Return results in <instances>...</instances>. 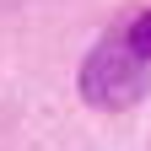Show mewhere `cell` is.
Returning a JSON list of instances; mask_svg holds the SVG:
<instances>
[{"instance_id":"cell-1","label":"cell","mask_w":151,"mask_h":151,"mask_svg":"<svg viewBox=\"0 0 151 151\" xmlns=\"http://www.w3.org/2000/svg\"><path fill=\"white\" fill-rule=\"evenodd\" d=\"M151 60H140L135 49H129V38H103L97 49L86 54L81 65V97L103 113H119V108H135L146 97L151 76H146Z\"/></svg>"},{"instance_id":"cell-2","label":"cell","mask_w":151,"mask_h":151,"mask_svg":"<svg viewBox=\"0 0 151 151\" xmlns=\"http://www.w3.org/2000/svg\"><path fill=\"white\" fill-rule=\"evenodd\" d=\"M124 38H129V49H135L140 60H151V11H140V16H135V27H129Z\"/></svg>"}]
</instances>
